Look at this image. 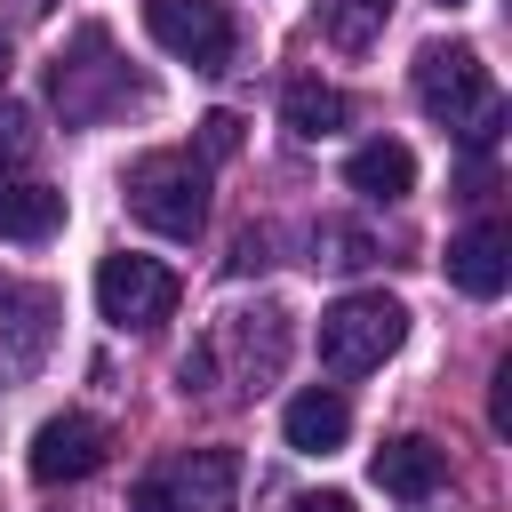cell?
I'll list each match as a JSON object with an SVG mask.
<instances>
[{
  "label": "cell",
  "instance_id": "21",
  "mask_svg": "<svg viewBox=\"0 0 512 512\" xmlns=\"http://www.w3.org/2000/svg\"><path fill=\"white\" fill-rule=\"evenodd\" d=\"M488 416H496V432H504V424H512V360H504V368H496V408H488Z\"/></svg>",
  "mask_w": 512,
  "mask_h": 512
},
{
  "label": "cell",
  "instance_id": "9",
  "mask_svg": "<svg viewBox=\"0 0 512 512\" xmlns=\"http://www.w3.org/2000/svg\"><path fill=\"white\" fill-rule=\"evenodd\" d=\"M104 456H112V432H104L96 416H80V408H64V416H48V424L32 432V480H40V488L88 480Z\"/></svg>",
  "mask_w": 512,
  "mask_h": 512
},
{
  "label": "cell",
  "instance_id": "20",
  "mask_svg": "<svg viewBox=\"0 0 512 512\" xmlns=\"http://www.w3.org/2000/svg\"><path fill=\"white\" fill-rule=\"evenodd\" d=\"M24 128H32V120H24L16 104H0V160H24V144H32Z\"/></svg>",
  "mask_w": 512,
  "mask_h": 512
},
{
  "label": "cell",
  "instance_id": "13",
  "mask_svg": "<svg viewBox=\"0 0 512 512\" xmlns=\"http://www.w3.org/2000/svg\"><path fill=\"white\" fill-rule=\"evenodd\" d=\"M280 432H288V448H296V456H336V448H344V432H352V400H344V392H328V384H304V392L280 408Z\"/></svg>",
  "mask_w": 512,
  "mask_h": 512
},
{
  "label": "cell",
  "instance_id": "18",
  "mask_svg": "<svg viewBox=\"0 0 512 512\" xmlns=\"http://www.w3.org/2000/svg\"><path fill=\"white\" fill-rule=\"evenodd\" d=\"M312 248H328L320 264H336V272H360V264H376V240H368V232H352V224H320V232H312Z\"/></svg>",
  "mask_w": 512,
  "mask_h": 512
},
{
  "label": "cell",
  "instance_id": "24",
  "mask_svg": "<svg viewBox=\"0 0 512 512\" xmlns=\"http://www.w3.org/2000/svg\"><path fill=\"white\" fill-rule=\"evenodd\" d=\"M440 8H464V0H440Z\"/></svg>",
  "mask_w": 512,
  "mask_h": 512
},
{
  "label": "cell",
  "instance_id": "2",
  "mask_svg": "<svg viewBox=\"0 0 512 512\" xmlns=\"http://www.w3.org/2000/svg\"><path fill=\"white\" fill-rule=\"evenodd\" d=\"M416 104H424L464 152H488L496 128H504V96H496L480 48H464V40H432V48L416 56Z\"/></svg>",
  "mask_w": 512,
  "mask_h": 512
},
{
  "label": "cell",
  "instance_id": "6",
  "mask_svg": "<svg viewBox=\"0 0 512 512\" xmlns=\"http://www.w3.org/2000/svg\"><path fill=\"white\" fill-rule=\"evenodd\" d=\"M232 496H240V456L232 448H184L128 488V512H232Z\"/></svg>",
  "mask_w": 512,
  "mask_h": 512
},
{
  "label": "cell",
  "instance_id": "3",
  "mask_svg": "<svg viewBox=\"0 0 512 512\" xmlns=\"http://www.w3.org/2000/svg\"><path fill=\"white\" fill-rule=\"evenodd\" d=\"M48 104L64 112V128H96V120L144 104V80L112 56V32H104V24H80V32L64 40V56L48 64Z\"/></svg>",
  "mask_w": 512,
  "mask_h": 512
},
{
  "label": "cell",
  "instance_id": "7",
  "mask_svg": "<svg viewBox=\"0 0 512 512\" xmlns=\"http://www.w3.org/2000/svg\"><path fill=\"white\" fill-rule=\"evenodd\" d=\"M144 32L192 64V72H224L240 56V32H232V8L224 0H144Z\"/></svg>",
  "mask_w": 512,
  "mask_h": 512
},
{
  "label": "cell",
  "instance_id": "19",
  "mask_svg": "<svg viewBox=\"0 0 512 512\" xmlns=\"http://www.w3.org/2000/svg\"><path fill=\"white\" fill-rule=\"evenodd\" d=\"M232 152H240V120L232 112H208L200 120V160H232Z\"/></svg>",
  "mask_w": 512,
  "mask_h": 512
},
{
  "label": "cell",
  "instance_id": "23",
  "mask_svg": "<svg viewBox=\"0 0 512 512\" xmlns=\"http://www.w3.org/2000/svg\"><path fill=\"white\" fill-rule=\"evenodd\" d=\"M0 80H8V32H0Z\"/></svg>",
  "mask_w": 512,
  "mask_h": 512
},
{
  "label": "cell",
  "instance_id": "5",
  "mask_svg": "<svg viewBox=\"0 0 512 512\" xmlns=\"http://www.w3.org/2000/svg\"><path fill=\"white\" fill-rule=\"evenodd\" d=\"M400 336H408V312H400L392 296H376V288L336 296V304L320 312V368L368 376V368H384V360L400 352Z\"/></svg>",
  "mask_w": 512,
  "mask_h": 512
},
{
  "label": "cell",
  "instance_id": "11",
  "mask_svg": "<svg viewBox=\"0 0 512 512\" xmlns=\"http://www.w3.org/2000/svg\"><path fill=\"white\" fill-rule=\"evenodd\" d=\"M448 280H456L472 304H496V296H504V280H512V240H504L496 216H480V224H464V232L448 240Z\"/></svg>",
  "mask_w": 512,
  "mask_h": 512
},
{
  "label": "cell",
  "instance_id": "1",
  "mask_svg": "<svg viewBox=\"0 0 512 512\" xmlns=\"http://www.w3.org/2000/svg\"><path fill=\"white\" fill-rule=\"evenodd\" d=\"M288 360V312L280 304H232L208 320V336L184 352V392H264Z\"/></svg>",
  "mask_w": 512,
  "mask_h": 512
},
{
  "label": "cell",
  "instance_id": "16",
  "mask_svg": "<svg viewBox=\"0 0 512 512\" xmlns=\"http://www.w3.org/2000/svg\"><path fill=\"white\" fill-rule=\"evenodd\" d=\"M280 120H288V136H304V144H320V136H336L344 120H352V104H344V88H328V80H288L280 88Z\"/></svg>",
  "mask_w": 512,
  "mask_h": 512
},
{
  "label": "cell",
  "instance_id": "4",
  "mask_svg": "<svg viewBox=\"0 0 512 512\" xmlns=\"http://www.w3.org/2000/svg\"><path fill=\"white\" fill-rule=\"evenodd\" d=\"M120 192H128V216L160 240H200V224H208V160L200 152H144L120 176Z\"/></svg>",
  "mask_w": 512,
  "mask_h": 512
},
{
  "label": "cell",
  "instance_id": "10",
  "mask_svg": "<svg viewBox=\"0 0 512 512\" xmlns=\"http://www.w3.org/2000/svg\"><path fill=\"white\" fill-rule=\"evenodd\" d=\"M56 344V296L32 288V280H0V368L8 376H32Z\"/></svg>",
  "mask_w": 512,
  "mask_h": 512
},
{
  "label": "cell",
  "instance_id": "8",
  "mask_svg": "<svg viewBox=\"0 0 512 512\" xmlns=\"http://www.w3.org/2000/svg\"><path fill=\"white\" fill-rule=\"evenodd\" d=\"M176 296H184V280L160 264V256H104L96 264V312L112 320V328H160L168 312H176Z\"/></svg>",
  "mask_w": 512,
  "mask_h": 512
},
{
  "label": "cell",
  "instance_id": "17",
  "mask_svg": "<svg viewBox=\"0 0 512 512\" xmlns=\"http://www.w3.org/2000/svg\"><path fill=\"white\" fill-rule=\"evenodd\" d=\"M392 8H400V0H320L312 16H320V40H328V48H344V56H368V48L384 40Z\"/></svg>",
  "mask_w": 512,
  "mask_h": 512
},
{
  "label": "cell",
  "instance_id": "22",
  "mask_svg": "<svg viewBox=\"0 0 512 512\" xmlns=\"http://www.w3.org/2000/svg\"><path fill=\"white\" fill-rule=\"evenodd\" d=\"M288 512H352V496H336V488H320V496H296Z\"/></svg>",
  "mask_w": 512,
  "mask_h": 512
},
{
  "label": "cell",
  "instance_id": "15",
  "mask_svg": "<svg viewBox=\"0 0 512 512\" xmlns=\"http://www.w3.org/2000/svg\"><path fill=\"white\" fill-rule=\"evenodd\" d=\"M344 184H352L360 200H408V192H416V152H408L400 136H376V144H360V152L344 160Z\"/></svg>",
  "mask_w": 512,
  "mask_h": 512
},
{
  "label": "cell",
  "instance_id": "14",
  "mask_svg": "<svg viewBox=\"0 0 512 512\" xmlns=\"http://www.w3.org/2000/svg\"><path fill=\"white\" fill-rule=\"evenodd\" d=\"M368 472H376V488H384V496H408V504H424V496L448 480V456H440L424 432H400V440H384V448L368 456Z\"/></svg>",
  "mask_w": 512,
  "mask_h": 512
},
{
  "label": "cell",
  "instance_id": "12",
  "mask_svg": "<svg viewBox=\"0 0 512 512\" xmlns=\"http://www.w3.org/2000/svg\"><path fill=\"white\" fill-rule=\"evenodd\" d=\"M48 232H64V192L0 160V240H48Z\"/></svg>",
  "mask_w": 512,
  "mask_h": 512
}]
</instances>
